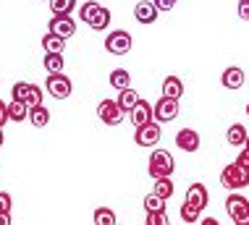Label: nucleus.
<instances>
[{
  "instance_id": "nucleus-1",
  "label": "nucleus",
  "mask_w": 249,
  "mask_h": 225,
  "mask_svg": "<svg viewBox=\"0 0 249 225\" xmlns=\"http://www.w3.org/2000/svg\"><path fill=\"white\" fill-rule=\"evenodd\" d=\"M79 18L95 32H105L107 24H110V11L103 8L97 0H87V3L79 8Z\"/></svg>"
},
{
  "instance_id": "nucleus-2",
  "label": "nucleus",
  "mask_w": 249,
  "mask_h": 225,
  "mask_svg": "<svg viewBox=\"0 0 249 225\" xmlns=\"http://www.w3.org/2000/svg\"><path fill=\"white\" fill-rule=\"evenodd\" d=\"M173 170H176V160L168 149H155L150 155V162H147V173L152 178H171Z\"/></svg>"
},
{
  "instance_id": "nucleus-3",
  "label": "nucleus",
  "mask_w": 249,
  "mask_h": 225,
  "mask_svg": "<svg viewBox=\"0 0 249 225\" xmlns=\"http://www.w3.org/2000/svg\"><path fill=\"white\" fill-rule=\"evenodd\" d=\"M220 186L226 191H241V189L249 186V173H244L236 162H231V165H226L220 170Z\"/></svg>"
},
{
  "instance_id": "nucleus-4",
  "label": "nucleus",
  "mask_w": 249,
  "mask_h": 225,
  "mask_svg": "<svg viewBox=\"0 0 249 225\" xmlns=\"http://www.w3.org/2000/svg\"><path fill=\"white\" fill-rule=\"evenodd\" d=\"M45 89H48V94H53L55 100H66V97H71L73 84H71L69 76H63V73H48Z\"/></svg>"
},
{
  "instance_id": "nucleus-5",
  "label": "nucleus",
  "mask_w": 249,
  "mask_h": 225,
  "mask_svg": "<svg viewBox=\"0 0 249 225\" xmlns=\"http://www.w3.org/2000/svg\"><path fill=\"white\" fill-rule=\"evenodd\" d=\"M131 34L129 32H124V29H116V32H110L105 37V50L107 52H113V55H126V52L131 50Z\"/></svg>"
},
{
  "instance_id": "nucleus-6",
  "label": "nucleus",
  "mask_w": 249,
  "mask_h": 225,
  "mask_svg": "<svg viewBox=\"0 0 249 225\" xmlns=\"http://www.w3.org/2000/svg\"><path fill=\"white\" fill-rule=\"evenodd\" d=\"M152 113H155V121H158V123H171V121L178 118V100L160 97L152 105Z\"/></svg>"
},
{
  "instance_id": "nucleus-7",
  "label": "nucleus",
  "mask_w": 249,
  "mask_h": 225,
  "mask_svg": "<svg viewBox=\"0 0 249 225\" xmlns=\"http://www.w3.org/2000/svg\"><path fill=\"white\" fill-rule=\"evenodd\" d=\"M97 118L103 121L105 126H118L124 121V110L118 107L116 100H103L97 105Z\"/></svg>"
},
{
  "instance_id": "nucleus-8",
  "label": "nucleus",
  "mask_w": 249,
  "mask_h": 225,
  "mask_svg": "<svg viewBox=\"0 0 249 225\" xmlns=\"http://www.w3.org/2000/svg\"><path fill=\"white\" fill-rule=\"evenodd\" d=\"M160 123L158 121H150V123H144V126H139L137 128V134H134V141H137L139 147H155L160 141Z\"/></svg>"
},
{
  "instance_id": "nucleus-9",
  "label": "nucleus",
  "mask_w": 249,
  "mask_h": 225,
  "mask_svg": "<svg viewBox=\"0 0 249 225\" xmlns=\"http://www.w3.org/2000/svg\"><path fill=\"white\" fill-rule=\"evenodd\" d=\"M186 204H192L194 209H205L207 204H210V194H207V186L205 183H192L189 189H186V199H184Z\"/></svg>"
},
{
  "instance_id": "nucleus-10",
  "label": "nucleus",
  "mask_w": 249,
  "mask_h": 225,
  "mask_svg": "<svg viewBox=\"0 0 249 225\" xmlns=\"http://www.w3.org/2000/svg\"><path fill=\"white\" fill-rule=\"evenodd\" d=\"M129 118H131V123L134 128H139V126H144V123H150V121H155V113H152V105L147 100L139 97V102L129 110Z\"/></svg>"
},
{
  "instance_id": "nucleus-11",
  "label": "nucleus",
  "mask_w": 249,
  "mask_h": 225,
  "mask_svg": "<svg viewBox=\"0 0 249 225\" xmlns=\"http://www.w3.org/2000/svg\"><path fill=\"white\" fill-rule=\"evenodd\" d=\"M48 32L58 34V37H63V39H69V37L76 34V24H73L71 16H53L50 24H48Z\"/></svg>"
},
{
  "instance_id": "nucleus-12",
  "label": "nucleus",
  "mask_w": 249,
  "mask_h": 225,
  "mask_svg": "<svg viewBox=\"0 0 249 225\" xmlns=\"http://www.w3.org/2000/svg\"><path fill=\"white\" fill-rule=\"evenodd\" d=\"M176 147L186 155L197 152L199 149V134L194 131V128H181V131L176 134Z\"/></svg>"
},
{
  "instance_id": "nucleus-13",
  "label": "nucleus",
  "mask_w": 249,
  "mask_h": 225,
  "mask_svg": "<svg viewBox=\"0 0 249 225\" xmlns=\"http://www.w3.org/2000/svg\"><path fill=\"white\" fill-rule=\"evenodd\" d=\"M226 212L231 215V220H233V217H239V215H244V212H249V199H247V196H241L239 191H228V196H226Z\"/></svg>"
},
{
  "instance_id": "nucleus-14",
  "label": "nucleus",
  "mask_w": 249,
  "mask_h": 225,
  "mask_svg": "<svg viewBox=\"0 0 249 225\" xmlns=\"http://www.w3.org/2000/svg\"><path fill=\"white\" fill-rule=\"evenodd\" d=\"M158 8H155V3H152V0H139V3H137V8H134V18H137V21L139 24H155V21H158Z\"/></svg>"
},
{
  "instance_id": "nucleus-15",
  "label": "nucleus",
  "mask_w": 249,
  "mask_h": 225,
  "mask_svg": "<svg viewBox=\"0 0 249 225\" xmlns=\"http://www.w3.org/2000/svg\"><path fill=\"white\" fill-rule=\"evenodd\" d=\"M220 84H223L226 89H241V87H244V71H241L239 66H228L223 71V76H220Z\"/></svg>"
},
{
  "instance_id": "nucleus-16",
  "label": "nucleus",
  "mask_w": 249,
  "mask_h": 225,
  "mask_svg": "<svg viewBox=\"0 0 249 225\" xmlns=\"http://www.w3.org/2000/svg\"><path fill=\"white\" fill-rule=\"evenodd\" d=\"M107 81H110V87L113 89H129L131 87V73L126 71V68H113L110 71V76H107Z\"/></svg>"
},
{
  "instance_id": "nucleus-17",
  "label": "nucleus",
  "mask_w": 249,
  "mask_h": 225,
  "mask_svg": "<svg viewBox=\"0 0 249 225\" xmlns=\"http://www.w3.org/2000/svg\"><path fill=\"white\" fill-rule=\"evenodd\" d=\"M21 102L26 107H37V105H42V89H39L37 84H26L24 87V94H21Z\"/></svg>"
},
{
  "instance_id": "nucleus-18",
  "label": "nucleus",
  "mask_w": 249,
  "mask_h": 225,
  "mask_svg": "<svg viewBox=\"0 0 249 225\" xmlns=\"http://www.w3.org/2000/svg\"><path fill=\"white\" fill-rule=\"evenodd\" d=\"M184 94V84H181L178 76H165L163 81V97H171V100H178Z\"/></svg>"
},
{
  "instance_id": "nucleus-19",
  "label": "nucleus",
  "mask_w": 249,
  "mask_h": 225,
  "mask_svg": "<svg viewBox=\"0 0 249 225\" xmlns=\"http://www.w3.org/2000/svg\"><path fill=\"white\" fill-rule=\"evenodd\" d=\"M29 121H32V126H35V128H45L50 123V110L45 105L32 107V110H29Z\"/></svg>"
},
{
  "instance_id": "nucleus-20",
  "label": "nucleus",
  "mask_w": 249,
  "mask_h": 225,
  "mask_svg": "<svg viewBox=\"0 0 249 225\" xmlns=\"http://www.w3.org/2000/svg\"><path fill=\"white\" fill-rule=\"evenodd\" d=\"M42 50L45 52H63L66 50V39L58 37V34H53V32H48L42 37Z\"/></svg>"
},
{
  "instance_id": "nucleus-21",
  "label": "nucleus",
  "mask_w": 249,
  "mask_h": 225,
  "mask_svg": "<svg viewBox=\"0 0 249 225\" xmlns=\"http://www.w3.org/2000/svg\"><path fill=\"white\" fill-rule=\"evenodd\" d=\"M63 52H45V71L48 73H63Z\"/></svg>"
},
{
  "instance_id": "nucleus-22",
  "label": "nucleus",
  "mask_w": 249,
  "mask_h": 225,
  "mask_svg": "<svg viewBox=\"0 0 249 225\" xmlns=\"http://www.w3.org/2000/svg\"><path fill=\"white\" fill-rule=\"evenodd\" d=\"M116 102H118V107H121L124 113H129L131 107L139 102V94L129 87V89H121V92H118V100H116Z\"/></svg>"
},
{
  "instance_id": "nucleus-23",
  "label": "nucleus",
  "mask_w": 249,
  "mask_h": 225,
  "mask_svg": "<svg viewBox=\"0 0 249 225\" xmlns=\"http://www.w3.org/2000/svg\"><path fill=\"white\" fill-rule=\"evenodd\" d=\"M228 144H231V147H244V141H247V128L244 126H241V123H233L231 128H228Z\"/></svg>"
},
{
  "instance_id": "nucleus-24",
  "label": "nucleus",
  "mask_w": 249,
  "mask_h": 225,
  "mask_svg": "<svg viewBox=\"0 0 249 225\" xmlns=\"http://www.w3.org/2000/svg\"><path fill=\"white\" fill-rule=\"evenodd\" d=\"M8 118H11V121H16V123H21V121L29 118V107H26L24 102L11 100V102H8Z\"/></svg>"
},
{
  "instance_id": "nucleus-25",
  "label": "nucleus",
  "mask_w": 249,
  "mask_h": 225,
  "mask_svg": "<svg viewBox=\"0 0 249 225\" xmlns=\"http://www.w3.org/2000/svg\"><path fill=\"white\" fill-rule=\"evenodd\" d=\"M73 8H76V0H50L53 16H71Z\"/></svg>"
},
{
  "instance_id": "nucleus-26",
  "label": "nucleus",
  "mask_w": 249,
  "mask_h": 225,
  "mask_svg": "<svg viewBox=\"0 0 249 225\" xmlns=\"http://www.w3.org/2000/svg\"><path fill=\"white\" fill-rule=\"evenodd\" d=\"M152 194L163 196V199L168 202V199L173 196V181H171V178H155V189H152Z\"/></svg>"
},
{
  "instance_id": "nucleus-27",
  "label": "nucleus",
  "mask_w": 249,
  "mask_h": 225,
  "mask_svg": "<svg viewBox=\"0 0 249 225\" xmlns=\"http://www.w3.org/2000/svg\"><path fill=\"white\" fill-rule=\"evenodd\" d=\"M116 212L110 207H97L95 209V225H116Z\"/></svg>"
},
{
  "instance_id": "nucleus-28",
  "label": "nucleus",
  "mask_w": 249,
  "mask_h": 225,
  "mask_svg": "<svg viewBox=\"0 0 249 225\" xmlns=\"http://www.w3.org/2000/svg\"><path fill=\"white\" fill-rule=\"evenodd\" d=\"M144 212H165V199L158 194L144 196Z\"/></svg>"
},
{
  "instance_id": "nucleus-29",
  "label": "nucleus",
  "mask_w": 249,
  "mask_h": 225,
  "mask_svg": "<svg viewBox=\"0 0 249 225\" xmlns=\"http://www.w3.org/2000/svg\"><path fill=\"white\" fill-rule=\"evenodd\" d=\"M178 215H181V220H184L186 225H192V223H197L199 220V209H194L192 204H181V209H178Z\"/></svg>"
},
{
  "instance_id": "nucleus-30",
  "label": "nucleus",
  "mask_w": 249,
  "mask_h": 225,
  "mask_svg": "<svg viewBox=\"0 0 249 225\" xmlns=\"http://www.w3.org/2000/svg\"><path fill=\"white\" fill-rule=\"evenodd\" d=\"M144 225H171V220H168V212H147Z\"/></svg>"
},
{
  "instance_id": "nucleus-31",
  "label": "nucleus",
  "mask_w": 249,
  "mask_h": 225,
  "mask_svg": "<svg viewBox=\"0 0 249 225\" xmlns=\"http://www.w3.org/2000/svg\"><path fill=\"white\" fill-rule=\"evenodd\" d=\"M233 162H236V165H239L241 170H244V173H249V152H247V149H241Z\"/></svg>"
},
{
  "instance_id": "nucleus-32",
  "label": "nucleus",
  "mask_w": 249,
  "mask_h": 225,
  "mask_svg": "<svg viewBox=\"0 0 249 225\" xmlns=\"http://www.w3.org/2000/svg\"><path fill=\"white\" fill-rule=\"evenodd\" d=\"M11 207H13V199H11V194L0 191V212H11Z\"/></svg>"
},
{
  "instance_id": "nucleus-33",
  "label": "nucleus",
  "mask_w": 249,
  "mask_h": 225,
  "mask_svg": "<svg viewBox=\"0 0 249 225\" xmlns=\"http://www.w3.org/2000/svg\"><path fill=\"white\" fill-rule=\"evenodd\" d=\"M152 3H155V8H158V11H171V8H176L178 0H152Z\"/></svg>"
},
{
  "instance_id": "nucleus-34",
  "label": "nucleus",
  "mask_w": 249,
  "mask_h": 225,
  "mask_svg": "<svg viewBox=\"0 0 249 225\" xmlns=\"http://www.w3.org/2000/svg\"><path fill=\"white\" fill-rule=\"evenodd\" d=\"M239 18L249 21V0H239Z\"/></svg>"
},
{
  "instance_id": "nucleus-35",
  "label": "nucleus",
  "mask_w": 249,
  "mask_h": 225,
  "mask_svg": "<svg viewBox=\"0 0 249 225\" xmlns=\"http://www.w3.org/2000/svg\"><path fill=\"white\" fill-rule=\"evenodd\" d=\"M8 105H5V102H0V128H3L5 123H8Z\"/></svg>"
},
{
  "instance_id": "nucleus-36",
  "label": "nucleus",
  "mask_w": 249,
  "mask_h": 225,
  "mask_svg": "<svg viewBox=\"0 0 249 225\" xmlns=\"http://www.w3.org/2000/svg\"><path fill=\"white\" fill-rule=\"evenodd\" d=\"M233 225H249V212L239 215V217H233Z\"/></svg>"
},
{
  "instance_id": "nucleus-37",
  "label": "nucleus",
  "mask_w": 249,
  "mask_h": 225,
  "mask_svg": "<svg viewBox=\"0 0 249 225\" xmlns=\"http://www.w3.org/2000/svg\"><path fill=\"white\" fill-rule=\"evenodd\" d=\"M0 225H11V212H0Z\"/></svg>"
},
{
  "instance_id": "nucleus-38",
  "label": "nucleus",
  "mask_w": 249,
  "mask_h": 225,
  "mask_svg": "<svg viewBox=\"0 0 249 225\" xmlns=\"http://www.w3.org/2000/svg\"><path fill=\"white\" fill-rule=\"evenodd\" d=\"M199 225H220L218 220H215V217H202V223Z\"/></svg>"
},
{
  "instance_id": "nucleus-39",
  "label": "nucleus",
  "mask_w": 249,
  "mask_h": 225,
  "mask_svg": "<svg viewBox=\"0 0 249 225\" xmlns=\"http://www.w3.org/2000/svg\"><path fill=\"white\" fill-rule=\"evenodd\" d=\"M3 141H5V134H3V128H0V147H3Z\"/></svg>"
},
{
  "instance_id": "nucleus-40",
  "label": "nucleus",
  "mask_w": 249,
  "mask_h": 225,
  "mask_svg": "<svg viewBox=\"0 0 249 225\" xmlns=\"http://www.w3.org/2000/svg\"><path fill=\"white\" fill-rule=\"evenodd\" d=\"M244 149H247V152H249V136H247V141H244Z\"/></svg>"
},
{
  "instance_id": "nucleus-41",
  "label": "nucleus",
  "mask_w": 249,
  "mask_h": 225,
  "mask_svg": "<svg viewBox=\"0 0 249 225\" xmlns=\"http://www.w3.org/2000/svg\"><path fill=\"white\" fill-rule=\"evenodd\" d=\"M247 115H249V105H247Z\"/></svg>"
}]
</instances>
